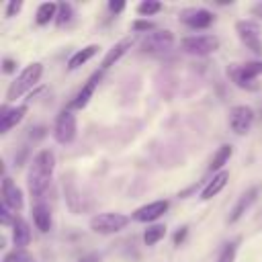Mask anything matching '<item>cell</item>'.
<instances>
[{"label":"cell","mask_w":262,"mask_h":262,"mask_svg":"<svg viewBox=\"0 0 262 262\" xmlns=\"http://www.w3.org/2000/svg\"><path fill=\"white\" fill-rule=\"evenodd\" d=\"M14 66H16V63H14L12 59H4V61H2V70H4V74H12V72H14Z\"/></svg>","instance_id":"32"},{"label":"cell","mask_w":262,"mask_h":262,"mask_svg":"<svg viewBox=\"0 0 262 262\" xmlns=\"http://www.w3.org/2000/svg\"><path fill=\"white\" fill-rule=\"evenodd\" d=\"M98 45H88V47H84V49H80V51H76L72 57H70V61H68V68L70 70H78L80 66H84L88 59H92L96 53H98Z\"/></svg>","instance_id":"20"},{"label":"cell","mask_w":262,"mask_h":262,"mask_svg":"<svg viewBox=\"0 0 262 262\" xmlns=\"http://www.w3.org/2000/svg\"><path fill=\"white\" fill-rule=\"evenodd\" d=\"M213 18H215L213 12L207 8H188L180 14V20L184 25H188L190 29H207V27H211Z\"/></svg>","instance_id":"10"},{"label":"cell","mask_w":262,"mask_h":262,"mask_svg":"<svg viewBox=\"0 0 262 262\" xmlns=\"http://www.w3.org/2000/svg\"><path fill=\"white\" fill-rule=\"evenodd\" d=\"M231 154H233V147H231V145H227V143H225V145H221V147L215 151V156H213V160H211L209 170H211V172H217V170L221 172V168L227 164V160L231 158Z\"/></svg>","instance_id":"21"},{"label":"cell","mask_w":262,"mask_h":262,"mask_svg":"<svg viewBox=\"0 0 262 262\" xmlns=\"http://www.w3.org/2000/svg\"><path fill=\"white\" fill-rule=\"evenodd\" d=\"M31 213H33V221H35V225H37L39 231L45 233V231L51 229V213H49V207H47V205L37 203Z\"/></svg>","instance_id":"19"},{"label":"cell","mask_w":262,"mask_h":262,"mask_svg":"<svg viewBox=\"0 0 262 262\" xmlns=\"http://www.w3.org/2000/svg\"><path fill=\"white\" fill-rule=\"evenodd\" d=\"M80 262H100V254H90V256H82Z\"/></svg>","instance_id":"34"},{"label":"cell","mask_w":262,"mask_h":262,"mask_svg":"<svg viewBox=\"0 0 262 262\" xmlns=\"http://www.w3.org/2000/svg\"><path fill=\"white\" fill-rule=\"evenodd\" d=\"M227 178H229V172H227V170L217 172V174L213 176V180H209L207 186L203 188V192H201V201H209V199H213L217 192H221V190L225 188V184H227Z\"/></svg>","instance_id":"18"},{"label":"cell","mask_w":262,"mask_h":262,"mask_svg":"<svg viewBox=\"0 0 262 262\" xmlns=\"http://www.w3.org/2000/svg\"><path fill=\"white\" fill-rule=\"evenodd\" d=\"M235 31H237V37L242 39V43L254 51L256 55H262V43H260V29L256 23L252 20H239L235 25Z\"/></svg>","instance_id":"7"},{"label":"cell","mask_w":262,"mask_h":262,"mask_svg":"<svg viewBox=\"0 0 262 262\" xmlns=\"http://www.w3.org/2000/svg\"><path fill=\"white\" fill-rule=\"evenodd\" d=\"M133 29L135 31H151L154 29V23H149V20H135L133 23Z\"/></svg>","instance_id":"29"},{"label":"cell","mask_w":262,"mask_h":262,"mask_svg":"<svg viewBox=\"0 0 262 262\" xmlns=\"http://www.w3.org/2000/svg\"><path fill=\"white\" fill-rule=\"evenodd\" d=\"M53 137L61 145L72 143L76 139V115L70 108H66L57 115V121H55V127H53Z\"/></svg>","instance_id":"6"},{"label":"cell","mask_w":262,"mask_h":262,"mask_svg":"<svg viewBox=\"0 0 262 262\" xmlns=\"http://www.w3.org/2000/svg\"><path fill=\"white\" fill-rule=\"evenodd\" d=\"M129 223V217L123 213H100L90 219V227L96 233H117Z\"/></svg>","instance_id":"5"},{"label":"cell","mask_w":262,"mask_h":262,"mask_svg":"<svg viewBox=\"0 0 262 262\" xmlns=\"http://www.w3.org/2000/svg\"><path fill=\"white\" fill-rule=\"evenodd\" d=\"M252 12H254V14H258V16H262V2H258V4H254V8H252Z\"/></svg>","instance_id":"35"},{"label":"cell","mask_w":262,"mask_h":262,"mask_svg":"<svg viewBox=\"0 0 262 262\" xmlns=\"http://www.w3.org/2000/svg\"><path fill=\"white\" fill-rule=\"evenodd\" d=\"M41 74H43V66L41 63H31L27 66L8 86L6 90V100H16L20 98L27 90H31L39 80H41Z\"/></svg>","instance_id":"2"},{"label":"cell","mask_w":262,"mask_h":262,"mask_svg":"<svg viewBox=\"0 0 262 262\" xmlns=\"http://www.w3.org/2000/svg\"><path fill=\"white\" fill-rule=\"evenodd\" d=\"M57 8H59V4H55V2H43L37 8V25H47L53 16H57Z\"/></svg>","instance_id":"22"},{"label":"cell","mask_w":262,"mask_h":262,"mask_svg":"<svg viewBox=\"0 0 262 262\" xmlns=\"http://www.w3.org/2000/svg\"><path fill=\"white\" fill-rule=\"evenodd\" d=\"M12 242L16 246V250H25L31 244V227L23 217H14L12 223Z\"/></svg>","instance_id":"16"},{"label":"cell","mask_w":262,"mask_h":262,"mask_svg":"<svg viewBox=\"0 0 262 262\" xmlns=\"http://www.w3.org/2000/svg\"><path fill=\"white\" fill-rule=\"evenodd\" d=\"M72 4H68V2H59V8H57V16H55V23L59 25V27H63V25H68L70 20H72Z\"/></svg>","instance_id":"24"},{"label":"cell","mask_w":262,"mask_h":262,"mask_svg":"<svg viewBox=\"0 0 262 262\" xmlns=\"http://www.w3.org/2000/svg\"><path fill=\"white\" fill-rule=\"evenodd\" d=\"M20 8H23V2H16V0H14V2H10V4L6 6V16H8V18H10V16H14Z\"/></svg>","instance_id":"28"},{"label":"cell","mask_w":262,"mask_h":262,"mask_svg":"<svg viewBox=\"0 0 262 262\" xmlns=\"http://www.w3.org/2000/svg\"><path fill=\"white\" fill-rule=\"evenodd\" d=\"M133 43H135V37H125V39H121L117 45H113V47L106 51V55L102 57L100 68H102V70H108L111 66H115V63L133 47Z\"/></svg>","instance_id":"15"},{"label":"cell","mask_w":262,"mask_h":262,"mask_svg":"<svg viewBox=\"0 0 262 262\" xmlns=\"http://www.w3.org/2000/svg\"><path fill=\"white\" fill-rule=\"evenodd\" d=\"M160 10H162V4L156 2V0H145V2L137 4V12H139L141 16H151V14L160 12Z\"/></svg>","instance_id":"25"},{"label":"cell","mask_w":262,"mask_h":262,"mask_svg":"<svg viewBox=\"0 0 262 262\" xmlns=\"http://www.w3.org/2000/svg\"><path fill=\"white\" fill-rule=\"evenodd\" d=\"M252 123H254V111L250 106L237 104V106H233L229 111V127H231V131L235 135L248 133L250 127H252Z\"/></svg>","instance_id":"8"},{"label":"cell","mask_w":262,"mask_h":262,"mask_svg":"<svg viewBox=\"0 0 262 262\" xmlns=\"http://www.w3.org/2000/svg\"><path fill=\"white\" fill-rule=\"evenodd\" d=\"M100 78H102V74H100V72H94V74L86 80V84L80 88V92L76 94V98L70 102V111H72V108H84V106L88 104V100L92 98V94H94V90H96Z\"/></svg>","instance_id":"12"},{"label":"cell","mask_w":262,"mask_h":262,"mask_svg":"<svg viewBox=\"0 0 262 262\" xmlns=\"http://www.w3.org/2000/svg\"><path fill=\"white\" fill-rule=\"evenodd\" d=\"M174 47V35L170 31H158V33H149L143 43L141 49L145 53H166Z\"/></svg>","instance_id":"9"},{"label":"cell","mask_w":262,"mask_h":262,"mask_svg":"<svg viewBox=\"0 0 262 262\" xmlns=\"http://www.w3.org/2000/svg\"><path fill=\"white\" fill-rule=\"evenodd\" d=\"M262 74V61H248V63H233L227 68V76L233 80L237 88L254 90L256 78Z\"/></svg>","instance_id":"3"},{"label":"cell","mask_w":262,"mask_h":262,"mask_svg":"<svg viewBox=\"0 0 262 262\" xmlns=\"http://www.w3.org/2000/svg\"><path fill=\"white\" fill-rule=\"evenodd\" d=\"M53 166H55V156L49 149H41L33 158L29 174H27L29 190L33 192V196H43L45 194V190L49 188V182H51Z\"/></svg>","instance_id":"1"},{"label":"cell","mask_w":262,"mask_h":262,"mask_svg":"<svg viewBox=\"0 0 262 262\" xmlns=\"http://www.w3.org/2000/svg\"><path fill=\"white\" fill-rule=\"evenodd\" d=\"M256 194H258V188L254 186V188H250L248 192H244L239 199H237V203H235V207L231 209V215H229V223H235V221H239L242 219V215L252 207V203L256 201Z\"/></svg>","instance_id":"17"},{"label":"cell","mask_w":262,"mask_h":262,"mask_svg":"<svg viewBox=\"0 0 262 262\" xmlns=\"http://www.w3.org/2000/svg\"><path fill=\"white\" fill-rule=\"evenodd\" d=\"M123 8H125V2H123V0H111V2H108V10L115 12V14L121 12Z\"/></svg>","instance_id":"31"},{"label":"cell","mask_w":262,"mask_h":262,"mask_svg":"<svg viewBox=\"0 0 262 262\" xmlns=\"http://www.w3.org/2000/svg\"><path fill=\"white\" fill-rule=\"evenodd\" d=\"M166 211H168V201H154L149 205L139 207L133 213V219L135 221H141V223H149V221H156L158 217H162Z\"/></svg>","instance_id":"13"},{"label":"cell","mask_w":262,"mask_h":262,"mask_svg":"<svg viewBox=\"0 0 262 262\" xmlns=\"http://www.w3.org/2000/svg\"><path fill=\"white\" fill-rule=\"evenodd\" d=\"M25 115H27V104H18L14 108L2 106L0 108V133H8L16 123L23 121Z\"/></svg>","instance_id":"14"},{"label":"cell","mask_w":262,"mask_h":262,"mask_svg":"<svg viewBox=\"0 0 262 262\" xmlns=\"http://www.w3.org/2000/svg\"><path fill=\"white\" fill-rule=\"evenodd\" d=\"M184 237H186V227H182L180 231H176V235H174V244L180 246V244L184 242Z\"/></svg>","instance_id":"33"},{"label":"cell","mask_w":262,"mask_h":262,"mask_svg":"<svg viewBox=\"0 0 262 262\" xmlns=\"http://www.w3.org/2000/svg\"><path fill=\"white\" fill-rule=\"evenodd\" d=\"M0 221H2V225L14 223V219L10 217V213H8V207H6V205H2V209H0Z\"/></svg>","instance_id":"30"},{"label":"cell","mask_w":262,"mask_h":262,"mask_svg":"<svg viewBox=\"0 0 262 262\" xmlns=\"http://www.w3.org/2000/svg\"><path fill=\"white\" fill-rule=\"evenodd\" d=\"M2 262H35V260L27 250H12L10 254L4 256Z\"/></svg>","instance_id":"26"},{"label":"cell","mask_w":262,"mask_h":262,"mask_svg":"<svg viewBox=\"0 0 262 262\" xmlns=\"http://www.w3.org/2000/svg\"><path fill=\"white\" fill-rule=\"evenodd\" d=\"M164 235H166V225H151L145 229L143 242H145V246H156Z\"/></svg>","instance_id":"23"},{"label":"cell","mask_w":262,"mask_h":262,"mask_svg":"<svg viewBox=\"0 0 262 262\" xmlns=\"http://www.w3.org/2000/svg\"><path fill=\"white\" fill-rule=\"evenodd\" d=\"M2 205H6L12 211L23 209V192L8 176H4V180H2Z\"/></svg>","instance_id":"11"},{"label":"cell","mask_w":262,"mask_h":262,"mask_svg":"<svg viewBox=\"0 0 262 262\" xmlns=\"http://www.w3.org/2000/svg\"><path fill=\"white\" fill-rule=\"evenodd\" d=\"M235 244H227L225 248H223V252L219 254V258H217V262H233L235 260Z\"/></svg>","instance_id":"27"},{"label":"cell","mask_w":262,"mask_h":262,"mask_svg":"<svg viewBox=\"0 0 262 262\" xmlns=\"http://www.w3.org/2000/svg\"><path fill=\"white\" fill-rule=\"evenodd\" d=\"M180 47L192 55H209L219 49V39L215 35H192L184 37L180 41Z\"/></svg>","instance_id":"4"}]
</instances>
